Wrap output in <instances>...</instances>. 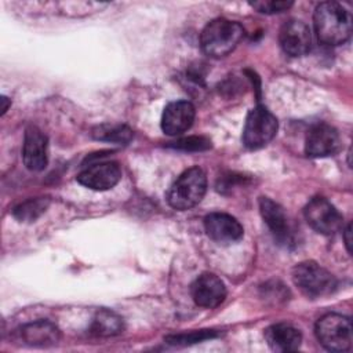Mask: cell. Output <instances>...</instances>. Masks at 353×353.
<instances>
[{
	"label": "cell",
	"mask_w": 353,
	"mask_h": 353,
	"mask_svg": "<svg viewBox=\"0 0 353 353\" xmlns=\"http://www.w3.org/2000/svg\"><path fill=\"white\" fill-rule=\"evenodd\" d=\"M313 25L317 39L327 46L343 44L352 34V15L335 1H323L316 7Z\"/></svg>",
	"instance_id": "6da1fadb"
},
{
	"label": "cell",
	"mask_w": 353,
	"mask_h": 353,
	"mask_svg": "<svg viewBox=\"0 0 353 353\" xmlns=\"http://www.w3.org/2000/svg\"><path fill=\"white\" fill-rule=\"evenodd\" d=\"M244 37L243 26L226 18H216L205 25L200 34V44L204 54L212 58H222L230 54Z\"/></svg>",
	"instance_id": "7a4b0ae2"
},
{
	"label": "cell",
	"mask_w": 353,
	"mask_h": 353,
	"mask_svg": "<svg viewBox=\"0 0 353 353\" xmlns=\"http://www.w3.org/2000/svg\"><path fill=\"white\" fill-rule=\"evenodd\" d=\"M207 190V176L200 167H192L183 171L171 185L167 200L168 204L178 210L186 211L196 207Z\"/></svg>",
	"instance_id": "3957f363"
},
{
	"label": "cell",
	"mask_w": 353,
	"mask_h": 353,
	"mask_svg": "<svg viewBox=\"0 0 353 353\" xmlns=\"http://www.w3.org/2000/svg\"><path fill=\"white\" fill-rule=\"evenodd\" d=\"M292 280L301 292L312 299L327 296L336 288V279L313 261L298 263L292 269Z\"/></svg>",
	"instance_id": "277c9868"
},
{
	"label": "cell",
	"mask_w": 353,
	"mask_h": 353,
	"mask_svg": "<svg viewBox=\"0 0 353 353\" xmlns=\"http://www.w3.org/2000/svg\"><path fill=\"white\" fill-rule=\"evenodd\" d=\"M316 336L330 352H347L352 347V321L347 316L328 313L316 323Z\"/></svg>",
	"instance_id": "5b68a950"
},
{
	"label": "cell",
	"mask_w": 353,
	"mask_h": 353,
	"mask_svg": "<svg viewBox=\"0 0 353 353\" xmlns=\"http://www.w3.org/2000/svg\"><path fill=\"white\" fill-rule=\"evenodd\" d=\"M277 119L265 106L258 105L247 114L243 128V143L248 149L268 145L277 132Z\"/></svg>",
	"instance_id": "8992f818"
},
{
	"label": "cell",
	"mask_w": 353,
	"mask_h": 353,
	"mask_svg": "<svg viewBox=\"0 0 353 353\" xmlns=\"http://www.w3.org/2000/svg\"><path fill=\"white\" fill-rule=\"evenodd\" d=\"M307 223L321 234H334L342 229L343 218L339 211L324 197H313L305 207Z\"/></svg>",
	"instance_id": "52a82bcc"
},
{
	"label": "cell",
	"mask_w": 353,
	"mask_h": 353,
	"mask_svg": "<svg viewBox=\"0 0 353 353\" xmlns=\"http://www.w3.org/2000/svg\"><path fill=\"white\" fill-rule=\"evenodd\" d=\"M279 41L287 55L302 57L310 51L312 33L305 22L299 19H290L281 26Z\"/></svg>",
	"instance_id": "ba28073f"
},
{
	"label": "cell",
	"mask_w": 353,
	"mask_h": 353,
	"mask_svg": "<svg viewBox=\"0 0 353 353\" xmlns=\"http://www.w3.org/2000/svg\"><path fill=\"white\" fill-rule=\"evenodd\" d=\"M121 179V168L116 161H99L84 168L77 175V182L92 190H108Z\"/></svg>",
	"instance_id": "9c48e42d"
},
{
	"label": "cell",
	"mask_w": 353,
	"mask_h": 353,
	"mask_svg": "<svg viewBox=\"0 0 353 353\" xmlns=\"http://www.w3.org/2000/svg\"><path fill=\"white\" fill-rule=\"evenodd\" d=\"M341 148L338 131L328 124L313 125L305 142V152L310 157H325L335 154Z\"/></svg>",
	"instance_id": "30bf717a"
},
{
	"label": "cell",
	"mask_w": 353,
	"mask_h": 353,
	"mask_svg": "<svg viewBox=\"0 0 353 353\" xmlns=\"http://www.w3.org/2000/svg\"><path fill=\"white\" fill-rule=\"evenodd\" d=\"M192 298L197 306L212 309L226 298V287L218 276L203 273L192 284Z\"/></svg>",
	"instance_id": "8fae6325"
},
{
	"label": "cell",
	"mask_w": 353,
	"mask_h": 353,
	"mask_svg": "<svg viewBox=\"0 0 353 353\" xmlns=\"http://www.w3.org/2000/svg\"><path fill=\"white\" fill-rule=\"evenodd\" d=\"M204 228L210 239L219 244L234 243L243 237L240 222L225 212H211L204 218Z\"/></svg>",
	"instance_id": "7c38bea8"
},
{
	"label": "cell",
	"mask_w": 353,
	"mask_h": 353,
	"mask_svg": "<svg viewBox=\"0 0 353 353\" xmlns=\"http://www.w3.org/2000/svg\"><path fill=\"white\" fill-rule=\"evenodd\" d=\"M196 110L189 101L170 102L161 116V130L171 137L188 131L194 120Z\"/></svg>",
	"instance_id": "4fadbf2b"
},
{
	"label": "cell",
	"mask_w": 353,
	"mask_h": 353,
	"mask_svg": "<svg viewBox=\"0 0 353 353\" xmlns=\"http://www.w3.org/2000/svg\"><path fill=\"white\" fill-rule=\"evenodd\" d=\"M48 141L47 137L34 125H30L25 131L23 148H22V159L23 164L30 171H41L46 168L48 157H47Z\"/></svg>",
	"instance_id": "5bb4252c"
},
{
	"label": "cell",
	"mask_w": 353,
	"mask_h": 353,
	"mask_svg": "<svg viewBox=\"0 0 353 353\" xmlns=\"http://www.w3.org/2000/svg\"><path fill=\"white\" fill-rule=\"evenodd\" d=\"M261 215L279 243L291 241V229L284 208L269 197L259 199Z\"/></svg>",
	"instance_id": "9a60e30c"
},
{
	"label": "cell",
	"mask_w": 353,
	"mask_h": 353,
	"mask_svg": "<svg viewBox=\"0 0 353 353\" xmlns=\"http://www.w3.org/2000/svg\"><path fill=\"white\" fill-rule=\"evenodd\" d=\"M265 339L276 352H294L301 346L302 334L291 324L277 323L265 330Z\"/></svg>",
	"instance_id": "2e32d148"
},
{
	"label": "cell",
	"mask_w": 353,
	"mask_h": 353,
	"mask_svg": "<svg viewBox=\"0 0 353 353\" xmlns=\"http://www.w3.org/2000/svg\"><path fill=\"white\" fill-rule=\"evenodd\" d=\"M21 338L30 346L48 347L59 342L61 332L55 324L47 320H37L21 328Z\"/></svg>",
	"instance_id": "e0dca14e"
},
{
	"label": "cell",
	"mask_w": 353,
	"mask_h": 353,
	"mask_svg": "<svg viewBox=\"0 0 353 353\" xmlns=\"http://www.w3.org/2000/svg\"><path fill=\"white\" fill-rule=\"evenodd\" d=\"M123 319L114 312L102 309L92 319L90 332L97 336H113L123 331Z\"/></svg>",
	"instance_id": "ac0fdd59"
},
{
	"label": "cell",
	"mask_w": 353,
	"mask_h": 353,
	"mask_svg": "<svg viewBox=\"0 0 353 353\" xmlns=\"http://www.w3.org/2000/svg\"><path fill=\"white\" fill-rule=\"evenodd\" d=\"M50 205V200L47 197H36V199H29L21 204H18L12 215L19 221V222H33L36 221L40 215L46 212V210Z\"/></svg>",
	"instance_id": "d6986e66"
},
{
	"label": "cell",
	"mask_w": 353,
	"mask_h": 353,
	"mask_svg": "<svg viewBox=\"0 0 353 353\" xmlns=\"http://www.w3.org/2000/svg\"><path fill=\"white\" fill-rule=\"evenodd\" d=\"M92 137L99 141L124 145L132 138V131L127 125L121 124H102L94 128Z\"/></svg>",
	"instance_id": "ffe728a7"
},
{
	"label": "cell",
	"mask_w": 353,
	"mask_h": 353,
	"mask_svg": "<svg viewBox=\"0 0 353 353\" xmlns=\"http://www.w3.org/2000/svg\"><path fill=\"white\" fill-rule=\"evenodd\" d=\"M214 336H216V332H215V331L204 330V331H193V332H189V334L171 335V336H167V341H168V343H171V345H188V343L201 342V341H204V339L214 338Z\"/></svg>",
	"instance_id": "44dd1931"
},
{
	"label": "cell",
	"mask_w": 353,
	"mask_h": 353,
	"mask_svg": "<svg viewBox=\"0 0 353 353\" xmlns=\"http://www.w3.org/2000/svg\"><path fill=\"white\" fill-rule=\"evenodd\" d=\"M251 6L262 14H277V12L287 11L292 6V1L262 0V1H254L251 3Z\"/></svg>",
	"instance_id": "7402d4cb"
},
{
	"label": "cell",
	"mask_w": 353,
	"mask_h": 353,
	"mask_svg": "<svg viewBox=\"0 0 353 353\" xmlns=\"http://www.w3.org/2000/svg\"><path fill=\"white\" fill-rule=\"evenodd\" d=\"M176 149L182 150H204L211 146L210 141L203 138V137H189V138H182L172 145Z\"/></svg>",
	"instance_id": "603a6c76"
},
{
	"label": "cell",
	"mask_w": 353,
	"mask_h": 353,
	"mask_svg": "<svg viewBox=\"0 0 353 353\" xmlns=\"http://www.w3.org/2000/svg\"><path fill=\"white\" fill-rule=\"evenodd\" d=\"M350 236H352V225L349 223L347 226H346V229L343 230V239H345V245H346V250H347V252H350L352 251V239H350Z\"/></svg>",
	"instance_id": "cb8c5ba5"
},
{
	"label": "cell",
	"mask_w": 353,
	"mask_h": 353,
	"mask_svg": "<svg viewBox=\"0 0 353 353\" xmlns=\"http://www.w3.org/2000/svg\"><path fill=\"white\" fill-rule=\"evenodd\" d=\"M1 102H3V108H1V114H4V113L7 112V109H8V102H10V101H8V99H7L6 97H3V98H1Z\"/></svg>",
	"instance_id": "d4e9b609"
}]
</instances>
